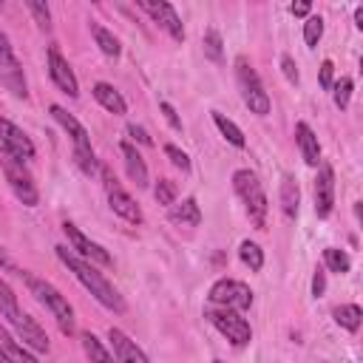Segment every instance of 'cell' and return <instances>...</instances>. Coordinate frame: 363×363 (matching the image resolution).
Here are the masks:
<instances>
[{
	"label": "cell",
	"mask_w": 363,
	"mask_h": 363,
	"mask_svg": "<svg viewBox=\"0 0 363 363\" xmlns=\"http://www.w3.org/2000/svg\"><path fill=\"white\" fill-rule=\"evenodd\" d=\"M57 250V258L77 275V281L105 306V309H111V312H125V301H122V295L113 289V284L91 264V261H85V258H79L74 250H68V247H54Z\"/></svg>",
	"instance_id": "cell-1"
},
{
	"label": "cell",
	"mask_w": 363,
	"mask_h": 363,
	"mask_svg": "<svg viewBox=\"0 0 363 363\" xmlns=\"http://www.w3.org/2000/svg\"><path fill=\"white\" fill-rule=\"evenodd\" d=\"M0 315L17 329V335L23 337V343L28 346V349H34V352H48V335L40 329V323L34 320V318H28L23 309H20V303H17V295L11 292V286L0 278Z\"/></svg>",
	"instance_id": "cell-2"
},
{
	"label": "cell",
	"mask_w": 363,
	"mask_h": 363,
	"mask_svg": "<svg viewBox=\"0 0 363 363\" xmlns=\"http://www.w3.org/2000/svg\"><path fill=\"white\" fill-rule=\"evenodd\" d=\"M23 281H26L28 292H31V295L51 312V318L57 320L60 332L71 337V335L77 332V318H74V309H71L68 298H65L54 284H48L45 278H37L34 272H23Z\"/></svg>",
	"instance_id": "cell-3"
},
{
	"label": "cell",
	"mask_w": 363,
	"mask_h": 363,
	"mask_svg": "<svg viewBox=\"0 0 363 363\" xmlns=\"http://www.w3.org/2000/svg\"><path fill=\"white\" fill-rule=\"evenodd\" d=\"M48 113L60 122V128L71 136V142H74V162H77V167L85 173V176H96L99 173V162H96V153H94V147H91V139H88V130H85V125L74 116V113H68L62 105H51L48 108Z\"/></svg>",
	"instance_id": "cell-4"
},
{
	"label": "cell",
	"mask_w": 363,
	"mask_h": 363,
	"mask_svg": "<svg viewBox=\"0 0 363 363\" xmlns=\"http://www.w3.org/2000/svg\"><path fill=\"white\" fill-rule=\"evenodd\" d=\"M233 187H235L238 199L244 201V210H247L250 221H252L258 230H264L269 204H267V196H264V187H261L258 176H255L252 170L241 167V170H235V173H233Z\"/></svg>",
	"instance_id": "cell-5"
},
{
	"label": "cell",
	"mask_w": 363,
	"mask_h": 363,
	"mask_svg": "<svg viewBox=\"0 0 363 363\" xmlns=\"http://www.w3.org/2000/svg\"><path fill=\"white\" fill-rule=\"evenodd\" d=\"M235 82H238V91H241V99L244 105L250 108V113H258V116H267L272 102H269V94L264 91L255 68L247 62V57H238L235 60Z\"/></svg>",
	"instance_id": "cell-6"
},
{
	"label": "cell",
	"mask_w": 363,
	"mask_h": 363,
	"mask_svg": "<svg viewBox=\"0 0 363 363\" xmlns=\"http://www.w3.org/2000/svg\"><path fill=\"white\" fill-rule=\"evenodd\" d=\"M0 164H3V173H6V182H9L11 193H14L26 207H37L40 193H37V184H34V179H31L26 162L17 159L14 153L3 150V153H0Z\"/></svg>",
	"instance_id": "cell-7"
},
{
	"label": "cell",
	"mask_w": 363,
	"mask_h": 363,
	"mask_svg": "<svg viewBox=\"0 0 363 363\" xmlns=\"http://www.w3.org/2000/svg\"><path fill=\"white\" fill-rule=\"evenodd\" d=\"M207 298H210V303H216L221 309H233V312H244L252 306V289L235 278H218L210 286Z\"/></svg>",
	"instance_id": "cell-8"
},
{
	"label": "cell",
	"mask_w": 363,
	"mask_h": 363,
	"mask_svg": "<svg viewBox=\"0 0 363 363\" xmlns=\"http://www.w3.org/2000/svg\"><path fill=\"white\" fill-rule=\"evenodd\" d=\"M99 176H102V187H105V193H108V204H111V210L116 213V216H122L125 221H130V224H142V207L130 199V193L116 182V176L108 170V167H99Z\"/></svg>",
	"instance_id": "cell-9"
},
{
	"label": "cell",
	"mask_w": 363,
	"mask_h": 363,
	"mask_svg": "<svg viewBox=\"0 0 363 363\" xmlns=\"http://www.w3.org/2000/svg\"><path fill=\"white\" fill-rule=\"evenodd\" d=\"M204 318L233 343V346H247L250 343V337H252V329H250V323L241 318V312H233V309H221V306H216V309H207L204 312Z\"/></svg>",
	"instance_id": "cell-10"
},
{
	"label": "cell",
	"mask_w": 363,
	"mask_h": 363,
	"mask_svg": "<svg viewBox=\"0 0 363 363\" xmlns=\"http://www.w3.org/2000/svg\"><path fill=\"white\" fill-rule=\"evenodd\" d=\"M0 82L20 99L28 96V88H26V77H23V65L20 60L14 57V48L6 37V31H0Z\"/></svg>",
	"instance_id": "cell-11"
},
{
	"label": "cell",
	"mask_w": 363,
	"mask_h": 363,
	"mask_svg": "<svg viewBox=\"0 0 363 363\" xmlns=\"http://www.w3.org/2000/svg\"><path fill=\"white\" fill-rule=\"evenodd\" d=\"M62 233L68 235V241H71V250L79 255V258H85V261H91V264H102V267H108L113 258H111V252L102 247V244H96V241H91L77 224H71V221H65L62 224Z\"/></svg>",
	"instance_id": "cell-12"
},
{
	"label": "cell",
	"mask_w": 363,
	"mask_h": 363,
	"mask_svg": "<svg viewBox=\"0 0 363 363\" xmlns=\"http://www.w3.org/2000/svg\"><path fill=\"white\" fill-rule=\"evenodd\" d=\"M45 60H48V74H51L54 85H57L62 94H68L71 99H77V96H79V82H77V77H74V71H71L68 60L60 54V48H57V45H51Z\"/></svg>",
	"instance_id": "cell-13"
},
{
	"label": "cell",
	"mask_w": 363,
	"mask_h": 363,
	"mask_svg": "<svg viewBox=\"0 0 363 363\" xmlns=\"http://www.w3.org/2000/svg\"><path fill=\"white\" fill-rule=\"evenodd\" d=\"M335 207V170L332 164L320 162L318 164V179H315V213L318 218H326Z\"/></svg>",
	"instance_id": "cell-14"
},
{
	"label": "cell",
	"mask_w": 363,
	"mask_h": 363,
	"mask_svg": "<svg viewBox=\"0 0 363 363\" xmlns=\"http://www.w3.org/2000/svg\"><path fill=\"white\" fill-rule=\"evenodd\" d=\"M139 9L142 11H147L150 17H153V23H159L176 43H182L184 40V26H182V17L176 14V9L170 6V3H150V0H142L139 3Z\"/></svg>",
	"instance_id": "cell-15"
},
{
	"label": "cell",
	"mask_w": 363,
	"mask_h": 363,
	"mask_svg": "<svg viewBox=\"0 0 363 363\" xmlns=\"http://www.w3.org/2000/svg\"><path fill=\"white\" fill-rule=\"evenodd\" d=\"M0 145H3V150L14 153V156L23 159V162L34 159V142H31L14 122H9V119H3V116H0Z\"/></svg>",
	"instance_id": "cell-16"
},
{
	"label": "cell",
	"mask_w": 363,
	"mask_h": 363,
	"mask_svg": "<svg viewBox=\"0 0 363 363\" xmlns=\"http://www.w3.org/2000/svg\"><path fill=\"white\" fill-rule=\"evenodd\" d=\"M108 340L113 343V357H116V363H147V357H145V352L122 332V329H108Z\"/></svg>",
	"instance_id": "cell-17"
},
{
	"label": "cell",
	"mask_w": 363,
	"mask_h": 363,
	"mask_svg": "<svg viewBox=\"0 0 363 363\" xmlns=\"http://www.w3.org/2000/svg\"><path fill=\"white\" fill-rule=\"evenodd\" d=\"M295 142H298V150H301V159L309 164V167H318L323 159H320V145H318V136L312 133V128L306 122H298L295 125Z\"/></svg>",
	"instance_id": "cell-18"
},
{
	"label": "cell",
	"mask_w": 363,
	"mask_h": 363,
	"mask_svg": "<svg viewBox=\"0 0 363 363\" xmlns=\"http://www.w3.org/2000/svg\"><path fill=\"white\" fill-rule=\"evenodd\" d=\"M119 150H122L125 170H128L130 182H133L136 187H147V164H145L142 153H139V150H136L130 142H122V145H119Z\"/></svg>",
	"instance_id": "cell-19"
},
{
	"label": "cell",
	"mask_w": 363,
	"mask_h": 363,
	"mask_svg": "<svg viewBox=\"0 0 363 363\" xmlns=\"http://www.w3.org/2000/svg\"><path fill=\"white\" fill-rule=\"evenodd\" d=\"M91 94H94V99L105 108V111H111L113 116H122L125 111H128V102H125V96L113 88V85H108V82H94V88H91Z\"/></svg>",
	"instance_id": "cell-20"
},
{
	"label": "cell",
	"mask_w": 363,
	"mask_h": 363,
	"mask_svg": "<svg viewBox=\"0 0 363 363\" xmlns=\"http://www.w3.org/2000/svg\"><path fill=\"white\" fill-rule=\"evenodd\" d=\"M170 221L173 224H184V227H199L201 224V210H199V201L193 196L182 199L179 204L170 207Z\"/></svg>",
	"instance_id": "cell-21"
},
{
	"label": "cell",
	"mask_w": 363,
	"mask_h": 363,
	"mask_svg": "<svg viewBox=\"0 0 363 363\" xmlns=\"http://www.w3.org/2000/svg\"><path fill=\"white\" fill-rule=\"evenodd\" d=\"M298 204H301L298 182H295L292 176H284V179H281V213H284V218L295 221V218H298Z\"/></svg>",
	"instance_id": "cell-22"
},
{
	"label": "cell",
	"mask_w": 363,
	"mask_h": 363,
	"mask_svg": "<svg viewBox=\"0 0 363 363\" xmlns=\"http://www.w3.org/2000/svg\"><path fill=\"white\" fill-rule=\"evenodd\" d=\"M82 349H85L91 363H116V357L105 349V343L94 332H82Z\"/></svg>",
	"instance_id": "cell-23"
},
{
	"label": "cell",
	"mask_w": 363,
	"mask_h": 363,
	"mask_svg": "<svg viewBox=\"0 0 363 363\" xmlns=\"http://www.w3.org/2000/svg\"><path fill=\"white\" fill-rule=\"evenodd\" d=\"M91 34H94V40H96V45H99V51L105 54V57H111V60H116L119 54H122V45H119V40L105 28V26H99V23H91Z\"/></svg>",
	"instance_id": "cell-24"
},
{
	"label": "cell",
	"mask_w": 363,
	"mask_h": 363,
	"mask_svg": "<svg viewBox=\"0 0 363 363\" xmlns=\"http://www.w3.org/2000/svg\"><path fill=\"white\" fill-rule=\"evenodd\" d=\"M0 346H3V352L9 354V360H11V363H37V357H34L26 346H20V343H17V340H14L3 326H0Z\"/></svg>",
	"instance_id": "cell-25"
},
{
	"label": "cell",
	"mask_w": 363,
	"mask_h": 363,
	"mask_svg": "<svg viewBox=\"0 0 363 363\" xmlns=\"http://www.w3.org/2000/svg\"><path fill=\"white\" fill-rule=\"evenodd\" d=\"M213 122H216V128H218V133L230 142V145H235V147H244L247 145V139H244V133H241V128L233 122V119H227L224 113H218V111H213Z\"/></svg>",
	"instance_id": "cell-26"
},
{
	"label": "cell",
	"mask_w": 363,
	"mask_h": 363,
	"mask_svg": "<svg viewBox=\"0 0 363 363\" xmlns=\"http://www.w3.org/2000/svg\"><path fill=\"white\" fill-rule=\"evenodd\" d=\"M360 320H363V312L357 303H343L335 309V323L343 326L346 332H357L360 329Z\"/></svg>",
	"instance_id": "cell-27"
},
{
	"label": "cell",
	"mask_w": 363,
	"mask_h": 363,
	"mask_svg": "<svg viewBox=\"0 0 363 363\" xmlns=\"http://www.w3.org/2000/svg\"><path fill=\"white\" fill-rule=\"evenodd\" d=\"M323 264H326V269H329V272L343 275V272H349L352 258H349L343 250H337V247H326V250H323Z\"/></svg>",
	"instance_id": "cell-28"
},
{
	"label": "cell",
	"mask_w": 363,
	"mask_h": 363,
	"mask_svg": "<svg viewBox=\"0 0 363 363\" xmlns=\"http://www.w3.org/2000/svg\"><path fill=\"white\" fill-rule=\"evenodd\" d=\"M238 258H241L252 272H258V269L264 267V250H261L255 241H241V247H238Z\"/></svg>",
	"instance_id": "cell-29"
},
{
	"label": "cell",
	"mask_w": 363,
	"mask_h": 363,
	"mask_svg": "<svg viewBox=\"0 0 363 363\" xmlns=\"http://www.w3.org/2000/svg\"><path fill=\"white\" fill-rule=\"evenodd\" d=\"M201 43H204V57H207V60H213V62H221V57H224V43H221V34H218L216 28H207Z\"/></svg>",
	"instance_id": "cell-30"
},
{
	"label": "cell",
	"mask_w": 363,
	"mask_h": 363,
	"mask_svg": "<svg viewBox=\"0 0 363 363\" xmlns=\"http://www.w3.org/2000/svg\"><path fill=\"white\" fill-rule=\"evenodd\" d=\"M320 37H323V17L320 14H309L306 23H303V40H306V45L315 48L320 43Z\"/></svg>",
	"instance_id": "cell-31"
},
{
	"label": "cell",
	"mask_w": 363,
	"mask_h": 363,
	"mask_svg": "<svg viewBox=\"0 0 363 363\" xmlns=\"http://www.w3.org/2000/svg\"><path fill=\"white\" fill-rule=\"evenodd\" d=\"M352 79L349 77H340V79H335L332 82V99H335V105L340 108V111H346L349 108V99H352Z\"/></svg>",
	"instance_id": "cell-32"
},
{
	"label": "cell",
	"mask_w": 363,
	"mask_h": 363,
	"mask_svg": "<svg viewBox=\"0 0 363 363\" xmlns=\"http://www.w3.org/2000/svg\"><path fill=\"white\" fill-rule=\"evenodd\" d=\"M153 196H156L159 204L173 207V204H176V184H173L170 179H159L156 187H153Z\"/></svg>",
	"instance_id": "cell-33"
},
{
	"label": "cell",
	"mask_w": 363,
	"mask_h": 363,
	"mask_svg": "<svg viewBox=\"0 0 363 363\" xmlns=\"http://www.w3.org/2000/svg\"><path fill=\"white\" fill-rule=\"evenodd\" d=\"M26 6H28V11L34 14L37 26H40L43 31H51V11H48V6H45L43 0H26Z\"/></svg>",
	"instance_id": "cell-34"
},
{
	"label": "cell",
	"mask_w": 363,
	"mask_h": 363,
	"mask_svg": "<svg viewBox=\"0 0 363 363\" xmlns=\"http://www.w3.org/2000/svg\"><path fill=\"white\" fill-rule=\"evenodd\" d=\"M164 156L182 170V173H187L190 170V156L182 150V147H176V145H164Z\"/></svg>",
	"instance_id": "cell-35"
},
{
	"label": "cell",
	"mask_w": 363,
	"mask_h": 363,
	"mask_svg": "<svg viewBox=\"0 0 363 363\" xmlns=\"http://www.w3.org/2000/svg\"><path fill=\"white\" fill-rule=\"evenodd\" d=\"M332 82H335V62L332 60H323L320 62V88L323 91H332Z\"/></svg>",
	"instance_id": "cell-36"
},
{
	"label": "cell",
	"mask_w": 363,
	"mask_h": 363,
	"mask_svg": "<svg viewBox=\"0 0 363 363\" xmlns=\"http://www.w3.org/2000/svg\"><path fill=\"white\" fill-rule=\"evenodd\" d=\"M281 71H284V77H286V79H289L292 85H298V79H301V77H298V68H295V60H292L289 54H284V57H281Z\"/></svg>",
	"instance_id": "cell-37"
},
{
	"label": "cell",
	"mask_w": 363,
	"mask_h": 363,
	"mask_svg": "<svg viewBox=\"0 0 363 363\" xmlns=\"http://www.w3.org/2000/svg\"><path fill=\"white\" fill-rule=\"evenodd\" d=\"M159 111L164 113V119L170 122L173 130H182V119H179V113H176V108H173L170 102H159Z\"/></svg>",
	"instance_id": "cell-38"
},
{
	"label": "cell",
	"mask_w": 363,
	"mask_h": 363,
	"mask_svg": "<svg viewBox=\"0 0 363 363\" xmlns=\"http://www.w3.org/2000/svg\"><path fill=\"white\" fill-rule=\"evenodd\" d=\"M323 292H326V272L323 269H315V275H312V295L320 298Z\"/></svg>",
	"instance_id": "cell-39"
},
{
	"label": "cell",
	"mask_w": 363,
	"mask_h": 363,
	"mask_svg": "<svg viewBox=\"0 0 363 363\" xmlns=\"http://www.w3.org/2000/svg\"><path fill=\"white\" fill-rule=\"evenodd\" d=\"M128 136H130V139H136L139 145H153V139L147 136V130H145V128H139V125H128Z\"/></svg>",
	"instance_id": "cell-40"
},
{
	"label": "cell",
	"mask_w": 363,
	"mask_h": 363,
	"mask_svg": "<svg viewBox=\"0 0 363 363\" xmlns=\"http://www.w3.org/2000/svg\"><path fill=\"white\" fill-rule=\"evenodd\" d=\"M289 11H292L295 17H309V11H312V6H309V3L303 0V3H292V6H289Z\"/></svg>",
	"instance_id": "cell-41"
},
{
	"label": "cell",
	"mask_w": 363,
	"mask_h": 363,
	"mask_svg": "<svg viewBox=\"0 0 363 363\" xmlns=\"http://www.w3.org/2000/svg\"><path fill=\"white\" fill-rule=\"evenodd\" d=\"M354 26H357V28H363V6H357V9H354Z\"/></svg>",
	"instance_id": "cell-42"
},
{
	"label": "cell",
	"mask_w": 363,
	"mask_h": 363,
	"mask_svg": "<svg viewBox=\"0 0 363 363\" xmlns=\"http://www.w3.org/2000/svg\"><path fill=\"white\" fill-rule=\"evenodd\" d=\"M0 267H11V261H9V255H6L3 247H0Z\"/></svg>",
	"instance_id": "cell-43"
},
{
	"label": "cell",
	"mask_w": 363,
	"mask_h": 363,
	"mask_svg": "<svg viewBox=\"0 0 363 363\" xmlns=\"http://www.w3.org/2000/svg\"><path fill=\"white\" fill-rule=\"evenodd\" d=\"M213 363H221V360H213Z\"/></svg>",
	"instance_id": "cell-44"
}]
</instances>
